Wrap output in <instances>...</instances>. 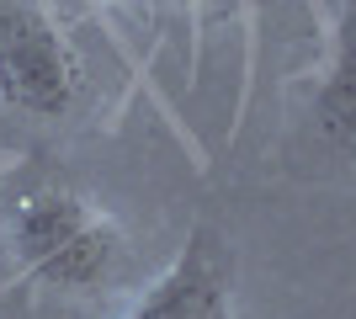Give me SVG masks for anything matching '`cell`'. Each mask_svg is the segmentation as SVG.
I'll return each instance as SVG.
<instances>
[{"label":"cell","mask_w":356,"mask_h":319,"mask_svg":"<svg viewBox=\"0 0 356 319\" xmlns=\"http://www.w3.org/2000/svg\"><path fill=\"white\" fill-rule=\"evenodd\" d=\"M0 245L22 277L64 293H86L106 282L122 256V234L112 229V218L48 170H27L6 181Z\"/></svg>","instance_id":"cell-1"},{"label":"cell","mask_w":356,"mask_h":319,"mask_svg":"<svg viewBox=\"0 0 356 319\" xmlns=\"http://www.w3.org/2000/svg\"><path fill=\"white\" fill-rule=\"evenodd\" d=\"M80 96V59L43 11L0 0V101L32 117H59Z\"/></svg>","instance_id":"cell-2"},{"label":"cell","mask_w":356,"mask_h":319,"mask_svg":"<svg viewBox=\"0 0 356 319\" xmlns=\"http://www.w3.org/2000/svg\"><path fill=\"white\" fill-rule=\"evenodd\" d=\"M122 319H234V250L218 229L197 224Z\"/></svg>","instance_id":"cell-3"},{"label":"cell","mask_w":356,"mask_h":319,"mask_svg":"<svg viewBox=\"0 0 356 319\" xmlns=\"http://www.w3.org/2000/svg\"><path fill=\"white\" fill-rule=\"evenodd\" d=\"M314 117H319V128L330 133L335 149H351V54H346V38L335 43L325 91L314 96Z\"/></svg>","instance_id":"cell-4"},{"label":"cell","mask_w":356,"mask_h":319,"mask_svg":"<svg viewBox=\"0 0 356 319\" xmlns=\"http://www.w3.org/2000/svg\"><path fill=\"white\" fill-rule=\"evenodd\" d=\"M0 319H32L27 293H11V298H0Z\"/></svg>","instance_id":"cell-5"}]
</instances>
